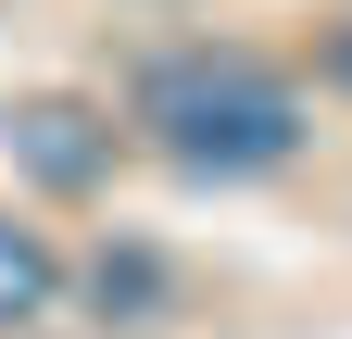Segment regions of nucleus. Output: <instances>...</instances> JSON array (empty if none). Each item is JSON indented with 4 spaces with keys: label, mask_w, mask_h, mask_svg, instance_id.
Here are the masks:
<instances>
[{
    "label": "nucleus",
    "mask_w": 352,
    "mask_h": 339,
    "mask_svg": "<svg viewBox=\"0 0 352 339\" xmlns=\"http://www.w3.org/2000/svg\"><path fill=\"white\" fill-rule=\"evenodd\" d=\"M51 289H63V264H51V239L0 214V327H38V314H51Z\"/></svg>",
    "instance_id": "nucleus-3"
},
{
    "label": "nucleus",
    "mask_w": 352,
    "mask_h": 339,
    "mask_svg": "<svg viewBox=\"0 0 352 339\" xmlns=\"http://www.w3.org/2000/svg\"><path fill=\"white\" fill-rule=\"evenodd\" d=\"M139 126L189 176H264V163L302 151V89L264 75L252 51H176L139 75Z\"/></svg>",
    "instance_id": "nucleus-1"
},
{
    "label": "nucleus",
    "mask_w": 352,
    "mask_h": 339,
    "mask_svg": "<svg viewBox=\"0 0 352 339\" xmlns=\"http://www.w3.org/2000/svg\"><path fill=\"white\" fill-rule=\"evenodd\" d=\"M327 75H340V89H352V25H340V51H327Z\"/></svg>",
    "instance_id": "nucleus-4"
},
{
    "label": "nucleus",
    "mask_w": 352,
    "mask_h": 339,
    "mask_svg": "<svg viewBox=\"0 0 352 339\" xmlns=\"http://www.w3.org/2000/svg\"><path fill=\"white\" fill-rule=\"evenodd\" d=\"M0 139H13V163H25L38 189H88V176L113 163V126H101V113H76V101H25Z\"/></svg>",
    "instance_id": "nucleus-2"
}]
</instances>
